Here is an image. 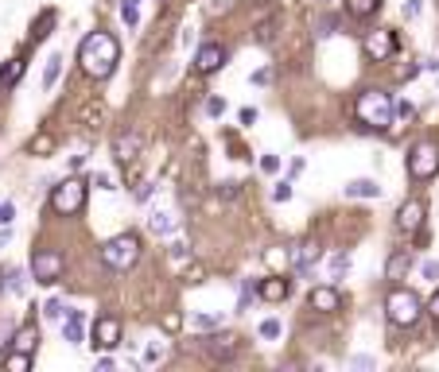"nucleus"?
Returning <instances> with one entry per match:
<instances>
[{"label": "nucleus", "mask_w": 439, "mask_h": 372, "mask_svg": "<svg viewBox=\"0 0 439 372\" xmlns=\"http://www.w3.org/2000/svg\"><path fill=\"white\" fill-rule=\"evenodd\" d=\"M117 62H121V43L113 39L109 32H93L90 39H82V47H78V67H82L86 78L105 82V78L117 70Z\"/></svg>", "instance_id": "1"}, {"label": "nucleus", "mask_w": 439, "mask_h": 372, "mask_svg": "<svg viewBox=\"0 0 439 372\" xmlns=\"http://www.w3.org/2000/svg\"><path fill=\"white\" fill-rule=\"evenodd\" d=\"M393 105L397 101L389 97L385 90H365V93H358V101H354V116H358V124L362 128H389L393 124Z\"/></svg>", "instance_id": "2"}, {"label": "nucleus", "mask_w": 439, "mask_h": 372, "mask_svg": "<svg viewBox=\"0 0 439 372\" xmlns=\"http://www.w3.org/2000/svg\"><path fill=\"white\" fill-rule=\"evenodd\" d=\"M385 315H389V322H393V326H408V330H412V326L420 322V315H424V303H420L416 291L393 287L385 295Z\"/></svg>", "instance_id": "3"}, {"label": "nucleus", "mask_w": 439, "mask_h": 372, "mask_svg": "<svg viewBox=\"0 0 439 372\" xmlns=\"http://www.w3.org/2000/svg\"><path fill=\"white\" fill-rule=\"evenodd\" d=\"M102 260H105V268H113V272H128V268L140 260V237H136V233H121V237L105 240Z\"/></svg>", "instance_id": "4"}, {"label": "nucleus", "mask_w": 439, "mask_h": 372, "mask_svg": "<svg viewBox=\"0 0 439 372\" xmlns=\"http://www.w3.org/2000/svg\"><path fill=\"white\" fill-rule=\"evenodd\" d=\"M51 209L62 217H74L86 209V182L82 179H62L51 191Z\"/></svg>", "instance_id": "5"}, {"label": "nucleus", "mask_w": 439, "mask_h": 372, "mask_svg": "<svg viewBox=\"0 0 439 372\" xmlns=\"http://www.w3.org/2000/svg\"><path fill=\"white\" fill-rule=\"evenodd\" d=\"M408 174H412L416 182H431L439 174V148L431 140H424L412 148V156H408Z\"/></svg>", "instance_id": "6"}, {"label": "nucleus", "mask_w": 439, "mask_h": 372, "mask_svg": "<svg viewBox=\"0 0 439 372\" xmlns=\"http://www.w3.org/2000/svg\"><path fill=\"white\" fill-rule=\"evenodd\" d=\"M62 268H67L62 252H55V248H43V252H35V256H32V280H35V283H59Z\"/></svg>", "instance_id": "7"}, {"label": "nucleus", "mask_w": 439, "mask_h": 372, "mask_svg": "<svg viewBox=\"0 0 439 372\" xmlns=\"http://www.w3.org/2000/svg\"><path fill=\"white\" fill-rule=\"evenodd\" d=\"M222 67H226V47L222 43H203V47L194 50V70L198 74H214Z\"/></svg>", "instance_id": "8"}, {"label": "nucleus", "mask_w": 439, "mask_h": 372, "mask_svg": "<svg viewBox=\"0 0 439 372\" xmlns=\"http://www.w3.org/2000/svg\"><path fill=\"white\" fill-rule=\"evenodd\" d=\"M307 306L311 310H319V315H335V310H342V291L338 287H311L307 291Z\"/></svg>", "instance_id": "9"}, {"label": "nucleus", "mask_w": 439, "mask_h": 372, "mask_svg": "<svg viewBox=\"0 0 439 372\" xmlns=\"http://www.w3.org/2000/svg\"><path fill=\"white\" fill-rule=\"evenodd\" d=\"M93 349H117L121 345V322L113 315H105V318H97L93 322V341H90Z\"/></svg>", "instance_id": "10"}, {"label": "nucleus", "mask_w": 439, "mask_h": 372, "mask_svg": "<svg viewBox=\"0 0 439 372\" xmlns=\"http://www.w3.org/2000/svg\"><path fill=\"white\" fill-rule=\"evenodd\" d=\"M393 50H397L393 32H370V35H365V55H370L373 62H385V58H393Z\"/></svg>", "instance_id": "11"}, {"label": "nucleus", "mask_w": 439, "mask_h": 372, "mask_svg": "<svg viewBox=\"0 0 439 372\" xmlns=\"http://www.w3.org/2000/svg\"><path fill=\"white\" fill-rule=\"evenodd\" d=\"M319 244H315V240H304V244H296L292 248V268H296L299 275H311V268L319 264Z\"/></svg>", "instance_id": "12"}, {"label": "nucleus", "mask_w": 439, "mask_h": 372, "mask_svg": "<svg viewBox=\"0 0 439 372\" xmlns=\"http://www.w3.org/2000/svg\"><path fill=\"white\" fill-rule=\"evenodd\" d=\"M424 214H428V209H424V202L420 198H412V202H405V206L397 209V225L405 233H416L424 225Z\"/></svg>", "instance_id": "13"}, {"label": "nucleus", "mask_w": 439, "mask_h": 372, "mask_svg": "<svg viewBox=\"0 0 439 372\" xmlns=\"http://www.w3.org/2000/svg\"><path fill=\"white\" fill-rule=\"evenodd\" d=\"M206 353H210L214 361H229V357L237 353V338L234 333H210V338H206Z\"/></svg>", "instance_id": "14"}, {"label": "nucleus", "mask_w": 439, "mask_h": 372, "mask_svg": "<svg viewBox=\"0 0 439 372\" xmlns=\"http://www.w3.org/2000/svg\"><path fill=\"white\" fill-rule=\"evenodd\" d=\"M113 151H117L121 163H133V159L140 156V136H136V132H117V140H113Z\"/></svg>", "instance_id": "15"}, {"label": "nucleus", "mask_w": 439, "mask_h": 372, "mask_svg": "<svg viewBox=\"0 0 439 372\" xmlns=\"http://www.w3.org/2000/svg\"><path fill=\"white\" fill-rule=\"evenodd\" d=\"M288 291H292V283L280 280V275H269V280L257 287V295L264 298V303H280V298H288Z\"/></svg>", "instance_id": "16"}, {"label": "nucleus", "mask_w": 439, "mask_h": 372, "mask_svg": "<svg viewBox=\"0 0 439 372\" xmlns=\"http://www.w3.org/2000/svg\"><path fill=\"white\" fill-rule=\"evenodd\" d=\"M342 191H346V198H381V186L373 179H354V182H346Z\"/></svg>", "instance_id": "17"}, {"label": "nucleus", "mask_w": 439, "mask_h": 372, "mask_svg": "<svg viewBox=\"0 0 439 372\" xmlns=\"http://www.w3.org/2000/svg\"><path fill=\"white\" fill-rule=\"evenodd\" d=\"M62 341L82 345V310H70V315L62 318Z\"/></svg>", "instance_id": "18"}, {"label": "nucleus", "mask_w": 439, "mask_h": 372, "mask_svg": "<svg viewBox=\"0 0 439 372\" xmlns=\"http://www.w3.org/2000/svg\"><path fill=\"white\" fill-rule=\"evenodd\" d=\"M408 268H412V256H408V252H393L389 264H385V280H405Z\"/></svg>", "instance_id": "19"}, {"label": "nucleus", "mask_w": 439, "mask_h": 372, "mask_svg": "<svg viewBox=\"0 0 439 372\" xmlns=\"http://www.w3.org/2000/svg\"><path fill=\"white\" fill-rule=\"evenodd\" d=\"M55 20H59V12H55V8H43L39 20L32 24V39H35V43L47 39V35H51V27H55Z\"/></svg>", "instance_id": "20"}, {"label": "nucleus", "mask_w": 439, "mask_h": 372, "mask_svg": "<svg viewBox=\"0 0 439 372\" xmlns=\"http://www.w3.org/2000/svg\"><path fill=\"white\" fill-rule=\"evenodd\" d=\"M377 8H381V0H346V12L354 20H370Z\"/></svg>", "instance_id": "21"}, {"label": "nucleus", "mask_w": 439, "mask_h": 372, "mask_svg": "<svg viewBox=\"0 0 439 372\" xmlns=\"http://www.w3.org/2000/svg\"><path fill=\"white\" fill-rule=\"evenodd\" d=\"M35 345H39V330H35V326H24V330L16 333V349L20 353H35Z\"/></svg>", "instance_id": "22"}, {"label": "nucleus", "mask_w": 439, "mask_h": 372, "mask_svg": "<svg viewBox=\"0 0 439 372\" xmlns=\"http://www.w3.org/2000/svg\"><path fill=\"white\" fill-rule=\"evenodd\" d=\"M59 74H62V55H51L47 58V70H43V90H51L59 82Z\"/></svg>", "instance_id": "23"}, {"label": "nucleus", "mask_w": 439, "mask_h": 372, "mask_svg": "<svg viewBox=\"0 0 439 372\" xmlns=\"http://www.w3.org/2000/svg\"><path fill=\"white\" fill-rule=\"evenodd\" d=\"M0 364H4L8 372H27V368H32V353H20V349H16V353H8Z\"/></svg>", "instance_id": "24"}, {"label": "nucleus", "mask_w": 439, "mask_h": 372, "mask_svg": "<svg viewBox=\"0 0 439 372\" xmlns=\"http://www.w3.org/2000/svg\"><path fill=\"white\" fill-rule=\"evenodd\" d=\"M27 151H32V156H51V151H55V136L51 132H39L32 144H27Z\"/></svg>", "instance_id": "25"}, {"label": "nucleus", "mask_w": 439, "mask_h": 372, "mask_svg": "<svg viewBox=\"0 0 439 372\" xmlns=\"http://www.w3.org/2000/svg\"><path fill=\"white\" fill-rule=\"evenodd\" d=\"M24 78V58H12L8 70H0V85H16Z\"/></svg>", "instance_id": "26"}, {"label": "nucleus", "mask_w": 439, "mask_h": 372, "mask_svg": "<svg viewBox=\"0 0 439 372\" xmlns=\"http://www.w3.org/2000/svg\"><path fill=\"white\" fill-rule=\"evenodd\" d=\"M350 272V252H335L330 256V280H342Z\"/></svg>", "instance_id": "27"}, {"label": "nucleus", "mask_w": 439, "mask_h": 372, "mask_svg": "<svg viewBox=\"0 0 439 372\" xmlns=\"http://www.w3.org/2000/svg\"><path fill=\"white\" fill-rule=\"evenodd\" d=\"M136 4H140V0H121V20H125L128 27L140 24V12H136Z\"/></svg>", "instance_id": "28"}, {"label": "nucleus", "mask_w": 439, "mask_h": 372, "mask_svg": "<svg viewBox=\"0 0 439 372\" xmlns=\"http://www.w3.org/2000/svg\"><path fill=\"white\" fill-rule=\"evenodd\" d=\"M148 229H152V233H171V217H168V214H160V209H156V214L148 217Z\"/></svg>", "instance_id": "29"}, {"label": "nucleus", "mask_w": 439, "mask_h": 372, "mask_svg": "<svg viewBox=\"0 0 439 372\" xmlns=\"http://www.w3.org/2000/svg\"><path fill=\"white\" fill-rule=\"evenodd\" d=\"M393 116H397V120H412L416 105H412V101H397V105H393Z\"/></svg>", "instance_id": "30"}, {"label": "nucleus", "mask_w": 439, "mask_h": 372, "mask_svg": "<svg viewBox=\"0 0 439 372\" xmlns=\"http://www.w3.org/2000/svg\"><path fill=\"white\" fill-rule=\"evenodd\" d=\"M12 217H16V202L0 198V225H12Z\"/></svg>", "instance_id": "31"}, {"label": "nucleus", "mask_w": 439, "mask_h": 372, "mask_svg": "<svg viewBox=\"0 0 439 372\" xmlns=\"http://www.w3.org/2000/svg\"><path fill=\"white\" fill-rule=\"evenodd\" d=\"M237 194H241V186H237V182H222V186H218V198H222V202H234Z\"/></svg>", "instance_id": "32"}, {"label": "nucleus", "mask_w": 439, "mask_h": 372, "mask_svg": "<svg viewBox=\"0 0 439 372\" xmlns=\"http://www.w3.org/2000/svg\"><path fill=\"white\" fill-rule=\"evenodd\" d=\"M272 39H276V24H261V32H257V43H261V47H269Z\"/></svg>", "instance_id": "33"}, {"label": "nucleus", "mask_w": 439, "mask_h": 372, "mask_svg": "<svg viewBox=\"0 0 439 372\" xmlns=\"http://www.w3.org/2000/svg\"><path fill=\"white\" fill-rule=\"evenodd\" d=\"M191 326H198V330H214V326H222V318L218 315H198Z\"/></svg>", "instance_id": "34"}, {"label": "nucleus", "mask_w": 439, "mask_h": 372, "mask_svg": "<svg viewBox=\"0 0 439 372\" xmlns=\"http://www.w3.org/2000/svg\"><path fill=\"white\" fill-rule=\"evenodd\" d=\"M257 333H261V338H280V322H276V318H269V322H261V330H257Z\"/></svg>", "instance_id": "35"}, {"label": "nucleus", "mask_w": 439, "mask_h": 372, "mask_svg": "<svg viewBox=\"0 0 439 372\" xmlns=\"http://www.w3.org/2000/svg\"><path fill=\"white\" fill-rule=\"evenodd\" d=\"M43 315H47V318H62V315H67V310H62V298H51V303L43 306Z\"/></svg>", "instance_id": "36"}, {"label": "nucleus", "mask_w": 439, "mask_h": 372, "mask_svg": "<svg viewBox=\"0 0 439 372\" xmlns=\"http://www.w3.org/2000/svg\"><path fill=\"white\" fill-rule=\"evenodd\" d=\"M261 171L264 174H276L280 171V156H261Z\"/></svg>", "instance_id": "37"}, {"label": "nucleus", "mask_w": 439, "mask_h": 372, "mask_svg": "<svg viewBox=\"0 0 439 372\" xmlns=\"http://www.w3.org/2000/svg\"><path fill=\"white\" fill-rule=\"evenodd\" d=\"M272 198H276V202H288V198H292V182H276V191H272Z\"/></svg>", "instance_id": "38"}, {"label": "nucleus", "mask_w": 439, "mask_h": 372, "mask_svg": "<svg viewBox=\"0 0 439 372\" xmlns=\"http://www.w3.org/2000/svg\"><path fill=\"white\" fill-rule=\"evenodd\" d=\"M420 275H424V280H439V260H424Z\"/></svg>", "instance_id": "39"}, {"label": "nucleus", "mask_w": 439, "mask_h": 372, "mask_svg": "<svg viewBox=\"0 0 439 372\" xmlns=\"http://www.w3.org/2000/svg\"><path fill=\"white\" fill-rule=\"evenodd\" d=\"M183 283H203V268H198V264H191V268L183 272Z\"/></svg>", "instance_id": "40"}, {"label": "nucleus", "mask_w": 439, "mask_h": 372, "mask_svg": "<svg viewBox=\"0 0 439 372\" xmlns=\"http://www.w3.org/2000/svg\"><path fill=\"white\" fill-rule=\"evenodd\" d=\"M206 113H210V116H222V113H226V101H222V97H210V101H206Z\"/></svg>", "instance_id": "41"}, {"label": "nucleus", "mask_w": 439, "mask_h": 372, "mask_svg": "<svg viewBox=\"0 0 439 372\" xmlns=\"http://www.w3.org/2000/svg\"><path fill=\"white\" fill-rule=\"evenodd\" d=\"M8 291H12V295H20V291H24V272H12V275H8Z\"/></svg>", "instance_id": "42"}, {"label": "nucleus", "mask_w": 439, "mask_h": 372, "mask_svg": "<svg viewBox=\"0 0 439 372\" xmlns=\"http://www.w3.org/2000/svg\"><path fill=\"white\" fill-rule=\"evenodd\" d=\"M179 326H183V318H179V315H163V330H168V333H175Z\"/></svg>", "instance_id": "43"}, {"label": "nucleus", "mask_w": 439, "mask_h": 372, "mask_svg": "<svg viewBox=\"0 0 439 372\" xmlns=\"http://www.w3.org/2000/svg\"><path fill=\"white\" fill-rule=\"evenodd\" d=\"M93 186H102V191H113V174H93Z\"/></svg>", "instance_id": "44"}, {"label": "nucleus", "mask_w": 439, "mask_h": 372, "mask_svg": "<svg viewBox=\"0 0 439 372\" xmlns=\"http://www.w3.org/2000/svg\"><path fill=\"white\" fill-rule=\"evenodd\" d=\"M416 16H420V0H408V4H405V20H416Z\"/></svg>", "instance_id": "45"}, {"label": "nucleus", "mask_w": 439, "mask_h": 372, "mask_svg": "<svg viewBox=\"0 0 439 372\" xmlns=\"http://www.w3.org/2000/svg\"><path fill=\"white\" fill-rule=\"evenodd\" d=\"M350 368H373L370 357H350Z\"/></svg>", "instance_id": "46"}, {"label": "nucleus", "mask_w": 439, "mask_h": 372, "mask_svg": "<svg viewBox=\"0 0 439 372\" xmlns=\"http://www.w3.org/2000/svg\"><path fill=\"white\" fill-rule=\"evenodd\" d=\"M8 240H12V229H8V225H0V252L8 248Z\"/></svg>", "instance_id": "47"}, {"label": "nucleus", "mask_w": 439, "mask_h": 372, "mask_svg": "<svg viewBox=\"0 0 439 372\" xmlns=\"http://www.w3.org/2000/svg\"><path fill=\"white\" fill-rule=\"evenodd\" d=\"M428 315H431V318H435V322H439V291H435V295H431V303H428Z\"/></svg>", "instance_id": "48"}, {"label": "nucleus", "mask_w": 439, "mask_h": 372, "mask_svg": "<svg viewBox=\"0 0 439 372\" xmlns=\"http://www.w3.org/2000/svg\"><path fill=\"white\" fill-rule=\"evenodd\" d=\"M160 353H163L160 345H148V349H144V361H160Z\"/></svg>", "instance_id": "49"}, {"label": "nucleus", "mask_w": 439, "mask_h": 372, "mask_svg": "<svg viewBox=\"0 0 439 372\" xmlns=\"http://www.w3.org/2000/svg\"><path fill=\"white\" fill-rule=\"evenodd\" d=\"M257 120V109H241V124H253Z\"/></svg>", "instance_id": "50"}, {"label": "nucleus", "mask_w": 439, "mask_h": 372, "mask_svg": "<svg viewBox=\"0 0 439 372\" xmlns=\"http://www.w3.org/2000/svg\"><path fill=\"white\" fill-rule=\"evenodd\" d=\"M424 70H439V58H424Z\"/></svg>", "instance_id": "51"}, {"label": "nucleus", "mask_w": 439, "mask_h": 372, "mask_svg": "<svg viewBox=\"0 0 439 372\" xmlns=\"http://www.w3.org/2000/svg\"><path fill=\"white\" fill-rule=\"evenodd\" d=\"M0 287H4V280H0Z\"/></svg>", "instance_id": "52"}]
</instances>
